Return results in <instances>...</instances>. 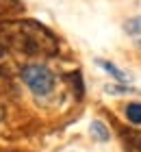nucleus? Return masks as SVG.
I'll return each mask as SVG.
<instances>
[{"label": "nucleus", "instance_id": "1", "mask_svg": "<svg viewBox=\"0 0 141 152\" xmlns=\"http://www.w3.org/2000/svg\"><path fill=\"white\" fill-rule=\"evenodd\" d=\"M0 44L7 50H15L31 57H52L59 50V41L46 26L33 20H13L0 24Z\"/></svg>", "mask_w": 141, "mask_h": 152}, {"label": "nucleus", "instance_id": "2", "mask_svg": "<svg viewBox=\"0 0 141 152\" xmlns=\"http://www.w3.org/2000/svg\"><path fill=\"white\" fill-rule=\"evenodd\" d=\"M22 80L35 96H48L54 89V76L46 65H26L22 67Z\"/></svg>", "mask_w": 141, "mask_h": 152}, {"label": "nucleus", "instance_id": "3", "mask_svg": "<svg viewBox=\"0 0 141 152\" xmlns=\"http://www.w3.org/2000/svg\"><path fill=\"white\" fill-rule=\"evenodd\" d=\"M122 141H124V148L128 150V152H141V130L124 133Z\"/></svg>", "mask_w": 141, "mask_h": 152}, {"label": "nucleus", "instance_id": "4", "mask_svg": "<svg viewBox=\"0 0 141 152\" xmlns=\"http://www.w3.org/2000/svg\"><path fill=\"white\" fill-rule=\"evenodd\" d=\"M98 63H100V67H102V70H107V72L113 76V78L117 80V83H128V74H126V72H122L119 67H115L113 63H109V61H104V59H100Z\"/></svg>", "mask_w": 141, "mask_h": 152}, {"label": "nucleus", "instance_id": "5", "mask_svg": "<svg viewBox=\"0 0 141 152\" xmlns=\"http://www.w3.org/2000/svg\"><path fill=\"white\" fill-rule=\"evenodd\" d=\"M91 135H94V139H98V141H107L109 139V128L104 126L100 120H96L91 124Z\"/></svg>", "mask_w": 141, "mask_h": 152}, {"label": "nucleus", "instance_id": "6", "mask_svg": "<svg viewBox=\"0 0 141 152\" xmlns=\"http://www.w3.org/2000/svg\"><path fill=\"white\" fill-rule=\"evenodd\" d=\"M126 117L132 122V124H141V104L139 102H130L126 107Z\"/></svg>", "mask_w": 141, "mask_h": 152}, {"label": "nucleus", "instance_id": "7", "mask_svg": "<svg viewBox=\"0 0 141 152\" xmlns=\"http://www.w3.org/2000/svg\"><path fill=\"white\" fill-rule=\"evenodd\" d=\"M126 33L139 35V33H141V18H132L130 22H126Z\"/></svg>", "mask_w": 141, "mask_h": 152}, {"label": "nucleus", "instance_id": "8", "mask_svg": "<svg viewBox=\"0 0 141 152\" xmlns=\"http://www.w3.org/2000/svg\"><path fill=\"white\" fill-rule=\"evenodd\" d=\"M132 89L130 87H117V85H109L107 87V94H130Z\"/></svg>", "mask_w": 141, "mask_h": 152}, {"label": "nucleus", "instance_id": "9", "mask_svg": "<svg viewBox=\"0 0 141 152\" xmlns=\"http://www.w3.org/2000/svg\"><path fill=\"white\" fill-rule=\"evenodd\" d=\"M2 117H4V104L0 102V120H2Z\"/></svg>", "mask_w": 141, "mask_h": 152}]
</instances>
